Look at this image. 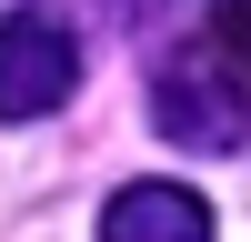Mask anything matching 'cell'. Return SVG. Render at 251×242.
Instances as JSON below:
<instances>
[{"mask_svg": "<svg viewBox=\"0 0 251 242\" xmlns=\"http://www.w3.org/2000/svg\"><path fill=\"white\" fill-rule=\"evenodd\" d=\"M80 91V40L50 10H10L0 20V121H40Z\"/></svg>", "mask_w": 251, "mask_h": 242, "instance_id": "obj_2", "label": "cell"}, {"mask_svg": "<svg viewBox=\"0 0 251 242\" xmlns=\"http://www.w3.org/2000/svg\"><path fill=\"white\" fill-rule=\"evenodd\" d=\"M100 242H211V202L191 182H121L100 202Z\"/></svg>", "mask_w": 251, "mask_h": 242, "instance_id": "obj_3", "label": "cell"}, {"mask_svg": "<svg viewBox=\"0 0 251 242\" xmlns=\"http://www.w3.org/2000/svg\"><path fill=\"white\" fill-rule=\"evenodd\" d=\"M201 40H221V51L251 71V0H211V30H201Z\"/></svg>", "mask_w": 251, "mask_h": 242, "instance_id": "obj_4", "label": "cell"}, {"mask_svg": "<svg viewBox=\"0 0 251 242\" xmlns=\"http://www.w3.org/2000/svg\"><path fill=\"white\" fill-rule=\"evenodd\" d=\"M151 121H161V141H181V151H241L251 141V71L221 51V40H191V51L161 60Z\"/></svg>", "mask_w": 251, "mask_h": 242, "instance_id": "obj_1", "label": "cell"}]
</instances>
